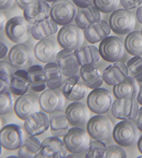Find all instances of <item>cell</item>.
Returning <instances> with one entry per match:
<instances>
[{
    "label": "cell",
    "instance_id": "6da1fadb",
    "mask_svg": "<svg viewBox=\"0 0 142 158\" xmlns=\"http://www.w3.org/2000/svg\"><path fill=\"white\" fill-rule=\"evenodd\" d=\"M138 128L132 120H122L115 125L113 129L114 140L119 146L130 147L138 141Z\"/></svg>",
    "mask_w": 142,
    "mask_h": 158
},
{
    "label": "cell",
    "instance_id": "7a4b0ae2",
    "mask_svg": "<svg viewBox=\"0 0 142 158\" xmlns=\"http://www.w3.org/2000/svg\"><path fill=\"white\" fill-rule=\"evenodd\" d=\"M87 132L95 140L109 139L113 133V123L108 117L96 115L89 118L87 123Z\"/></svg>",
    "mask_w": 142,
    "mask_h": 158
},
{
    "label": "cell",
    "instance_id": "3957f363",
    "mask_svg": "<svg viewBox=\"0 0 142 158\" xmlns=\"http://www.w3.org/2000/svg\"><path fill=\"white\" fill-rule=\"evenodd\" d=\"M63 142L67 150L75 154L86 153L90 144L87 132L79 127H74L69 130L64 136Z\"/></svg>",
    "mask_w": 142,
    "mask_h": 158
},
{
    "label": "cell",
    "instance_id": "277c9868",
    "mask_svg": "<svg viewBox=\"0 0 142 158\" xmlns=\"http://www.w3.org/2000/svg\"><path fill=\"white\" fill-rule=\"evenodd\" d=\"M75 6L69 0H55L51 6V18L59 25H69L77 15Z\"/></svg>",
    "mask_w": 142,
    "mask_h": 158
},
{
    "label": "cell",
    "instance_id": "5b68a950",
    "mask_svg": "<svg viewBox=\"0 0 142 158\" xmlns=\"http://www.w3.org/2000/svg\"><path fill=\"white\" fill-rule=\"evenodd\" d=\"M135 18L129 10L119 9L112 13L109 25L115 33L126 35L131 32L135 26Z\"/></svg>",
    "mask_w": 142,
    "mask_h": 158
},
{
    "label": "cell",
    "instance_id": "8992f818",
    "mask_svg": "<svg viewBox=\"0 0 142 158\" xmlns=\"http://www.w3.org/2000/svg\"><path fill=\"white\" fill-rule=\"evenodd\" d=\"M29 25L24 17H14L6 24V35L14 43H25L29 39L31 32Z\"/></svg>",
    "mask_w": 142,
    "mask_h": 158
},
{
    "label": "cell",
    "instance_id": "52a82bcc",
    "mask_svg": "<svg viewBox=\"0 0 142 158\" xmlns=\"http://www.w3.org/2000/svg\"><path fill=\"white\" fill-rule=\"evenodd\" d=\"M112 94L106 89L96 88L87 97V106L90 111L98 115L107 113L112 105Z\"/></svg>",
    "mask_w": 142,
    "mask_h": 158
},
{
    "label": "cell",
    "instance_id": "ba28073f",
    "mask_svg": "<svg viewBox=\"0 0 142 158\" xmlns=\"http://www.w3.org/2000/svg\"><path fill=\"white\" fill-rule=\"evenodd\" d=\"M83 34L81 29L77 25H63L58 33L59 44L64 49L75 51L81 48L83 43Z\"/></svg>",
    "mask_w": 142,
    "mask_h": 158
},
{
    "label": "cell",
    "instance_id": "9c48e42d",
    "mask_svg": "<svg viewBox=\"0 0 142 158\" xmlns=\"http://www.w3.org/2000/svg\"><path fill=\"white\" fill-rule=\"evenodd\" d=\"M125 49V44L119 37L108 36L100 41L99 52L105 61L115 63L124 56Z\"/></svg>",
    "mask_w": 142,
    "mask_h": 158
},
{
    "label": "cell",
    "instance_id": "30bf717a",
    "mask_svg": "<svg viewBox=\"0 0 142 158\" xmlns=\"http://www.w3.org/2000/svg\"><path fill=\"white\" fill-rule=\"evenodd\" d=\"M111 111L115 118L121 120H133L138 114V102L135 101V99L117 98L112 104Z\"/></svg>",
    "mask_w": 142,
    "mask_h": 158
},
{
    "label": "cell",
    "instance_id": "8fae6325",
    "mask_svg": "<svg viewBox=\"0 0 142 158\" xmlns=\"http://www.w3.org/2000/svg\"><path fill=\"white\" fill-rule=\"evenodd\" d=\"M10 63L16 70H27L33 66V57L31 48L25 43L17 44L9 52Z\"/></svg>",
    "mask_w": 142,
    "mask_h": 158
},
{
    "label": "cell",
    "instance_id": "7c38bea8",
    "mask_svg": "<svg viewBox=\"0 0 142 158\" xmlns=\"http://www.w3.org/2000/svg\"><path fill=\"white\" fill-rule=\"evenodd\" d=\"M23 142V131L19 125L7 124L0 130V144L5 149L16 150Z\"/></svg>",
    "mask_w": 142,
    "mask_h": 158
},
{
    "label": "cell",
    "instance_id": "4fadbf2b",
    "mask_svg": "<svg viewBox=\"0 0 142 158\" xmlns=\"http://www.w3.org/2000/svg\"><path fill=\"white\" fill-rule=\"evenodd\" d=\"M65 98L62 91L58 89L43 90L39 97V104L44 112L51 113L63 110L65 105Z\"/></svg>",
    "mask_w": 142,
    "mask_h": 158
},
{
    "label": "cell",
    "instance_id": "5bb4252c",
    "mask_svg": "<svg viewBox=\"0 0 142 158\" xmlns=\"http://www.w3.org/2000/svg\"><path fill=\"white\" fill-rule=\"evenodd\" d=\"M62 93L70 101H80L85 98L88 93L86 85L81 81L78 76L68 77L62 85Z\"/></svg>",
    "mask_w": 142,
    "mask_h": 158
},
{
    "label": "cell",
    "instance_id": "9a60e30c",
    "mask_svg": "<svg viewBox=\"0 0 142 158\" xmlns=\"http://www.w3.org/2000/svg\"><path fill=\"white\" fill-rule=\"evenodd\" d=\"M24 18L31 25L51 18V6L44 0H36L23 10Z\"/></svg>",
    "mask_w": 142,
    "mask_h": 158
},
{
    "label": "cell",
    "instance_id": "2e32d148",
    "mask_svg": "<svg viewBox=\"0 0 142 158\" xmlns=\"http://www.w3.org/2000/svg\"><path fill=\"white\" fill-rule=\"evenodd\" d=\"M58 53V44L53 38L47 37L40 40L34 48L35 57L44 63L56 62Z\"/></svg>",
    "mask_w": 142,
    "mask_h": 158
},
{
    "label": "cell",
    "instance_id": "e0dca14e",
    "mask_svg": "<svg viewBox=\"0 0 142 158\" xmlns=\"http://www.w3.org/2000/svg\"><path fill=\"white\" fill-rule=\"evenodd\" d=\"M50 126V118L43 111H36L25 119L24 127L30 136L43 135Z\"/></svg>",
    "mask_w": 142,
    "mask_h": 158
},
{
    "label": "cell",
    "instance_id": "ac0fdd59",
    "mask_svg": "<svg viewBox=\"0 0 142 158\" xmlns=\"http://www.w3.org/2000/svg\"><path fill=\"white\" fill-rule=\"evenodd\" d=\"M89 109V108H88ZM87 106L80 101H74L67 107L66 115L73 127H82L89 120L90 113Z\"/></svg>",
    "mask_w": 142,
    "mask_h": 158
},
{
    "label": "cell",
    "instance_id": "d6986e66",
    "mask_svg": "<svg viewBox=\"0 0 142 158\" xmlns=\"http://www.w3.org/2000/svg\"><path fill=\"white\" fill-rule=\"evenodd\" d=\"M39 105L40 104L36 96L31 94H25L17 99L14 109L17 116L25 120L29 115L38 111Z\"/></svg>",
    "mask_w": 142,
    "mask_h": 158
},
{
    "label": "cell",
    "instance_id": "ffe728a7",
    "mask_svg": "<svg viewBox=\"0 0 142 158\" xmlns=\"http://www.w3.org/2000/svg\"><path fill=\"white\" fill-rule=\"evenodd\" d=\"M67 150L65 143L59 137H49L45 138L41 143L40 156L44 158H64Z\"/></svg>",
    "mask_w": 142,
    "mask_h": 158
},
{
    "label": "cell",
    "instance_id": "44dd1931",
    "mask_svg": "<svg viewBox=\"0 0 142 158\" xmlns=\"http://www.w3.org/2000/svg\"><path fill=\"white\" fill-rule=\"evenodd\" d=\"M56 63L59 64L63 75L66 77L76 75L81 67L77 61L74 51L68 49H63L59 52L56 57Z\"/></svg>",
    "mask_w": 142,
    "mask_h": 158
},
{
    "label": "cell",
    "instance_id": "7402d4cb",
    "mask_svg": "<svg viewBox=\"0 0 142 158\" xmlns=\"http://www.w3.org/2000/svg\"><path fill=\"white\" fill-rule=\"evenodd\" d=\"M129 70L122 62H115L103 71V81L109 85H116L128 77Z\"/></svg>",
    "mask_w": 142,
    "mask_h": 158
},
{
    "label": "cell",
    "instance_id": "603a6c76",
    "mask_svg": "<svg viewBox=\"0 0 142 158\" xmlns=\"http://www.w3.org/2000/svg\"><path fill=\"white\" fill-rule=\"evenodd\" d=\"M80 74L86 86L91 89L99 88L103 82V73L95 64H87L81 66Z\"/></svg>",
    "mask_w": 142,
    "mask_h": 158
},
{
    "label": "cell",
    "instance_id": "cb8c5ba5",
    "mask_svg": "<svg viewBox=\"0 0 142 158\" xmlns=\"http://www.w3.org/2000/svg\"><path fill=\"white\" fill-rule=\"evenodd\" d=\"M109 24L103 20H99L84 29V36L87 41L91 44H95L101 41L111 33Z\"/></svg>",
    "mask_w": 142,
    "mask_h": 158
},
{
    "label": "cell",
    "instance_id": "d4e9b609",
    "mask_svg": "<svg viewBox=\"0 0 142 158\" xmlns=\"http://www.w3.org/2000/svg\"><path fill=\"white\" fill-rule=\"evenodd\" d=\"M138 91L139 88L137 80L132 76H128L123 81L113 87L114 95L118 99H136Z\"/></svg>",
    "mask_w": 142,
    "mask_h": 158
},
{
    "label": "cell",
    "instance_id": "484cf974",
    "mask_svg": "<svg viewBox=\"0 0 142 158\" xmlns=\"http://www.w3.org/2000/svg\"><path fill=\"white\" fill-rule=\"evenodd\" d=\"M30 87L27 70H16L11 77L10 91L17 96H22L26 94Z\"/></svg>",
    "mask_w": 142,
    "mask_h": 158
},
{
    "label": "cell",
    "instance_id": "4316f807",
    "mask_svg": "<svg viewBox=\"0 0 142 158\" xmlns=\"http://www.w3.org/2000/svg\"><path fill=\"white\" fill-rule=\"evenodd\" d=\"M50 127L51 132L53 136L64 137L68 132L69 121L67 118L65 111L63 110L55 111L50 113Z\"/></svg>",
    "mask_w": 142,
    "mask_h": 158
},
{
    "label": "cell",
    "instance_id": "83f0119b",
    "mask_svg": "<svg viewBox=\"0 0 142 158\" xmlns=\"http://www.w3.org/2000/svg\"><path fill=\"white\" fill-rule=\"evenodd\" d=\"M100 18L99 11L92 5L86 8H81V10L77 11L75 22L77 26L84 30L91 25L99 21Z\"/></svg>",
    "mask_w": 142,
    "mask_h": 158
},
{
    "label": "cell",
    "instance_id": "f1b7e54d",
    "mask_svg": "<svg viewBox=\"0 0 142 158\" xmlns=\"http://www.w3.org/2000/svg\"><path fill=\"white\" fill-rule=\"evenodd\" d=\"M58 32V25L51 18L43 20L31 27V35L37 40L50 37Z\"/></svg>",
    "mask_w": 142,
    "mask_h": 158
},
{
    "label": "cell",
    "instance_id": "f546056e",
    "mask_svg": "<svg viewBox=\"0 0 142 158\" xmlns=\"http://www.w3.org/2000/svg\"><path fill=\"white\" fill-rule=\"evenodd\" d=\"M46 84L49 89H59L63 83V74L56 62L47 63L43 67Z\"/></svg>",
    "mask_w": 142,
    "mask_h": 158
},
{
    "label": "cell",
    "instance_id": "4dcf8cb0",
    "mask_svg": "<svg viewBox=\"0 0 142 158\" xmlns=\"http://www.w3.org/2000/svg\"><path fill=\"white\" fill-rule=\"evenodd\" d=\"M74 53L81 67L87 64H95L99 61L100 58L99 49L94 45L79 48L74 51Z\"/></svg>",
    "mask_w": 142,
    "mask_h": 158
},
{
    "label": "cell",
    "instance_id": "1f68e13d",
    "mask_svg": "<svg viewBox=\"0 0 142 158\" xmlns=\"http://www.w3.org/2000/svg\"><path fill=\"white\" fill-rule=\"evenodd\" d=\"M41 143L36 136H30L22 142L18 149V156L22 158L39 157L41 152Z\"/></svg>",
    "mask_w": 142,
    "mask_h": 158
},
{
    "label": "cell",
    "instance_id": "d6a6232c",
    "mask_svg": "<svg viewBox=\"0 0 142 158\" xmlns=\"http://www.w3.org/2000/svg\"><path fill=\"white\" fill-rule=\"evenodd\" d=\"M31 89L34 92H42L47 87L44 70L40 65H33L27 70Z\"/></svg>",
    "mask_w": 142,
    "mask_h": 158
},
{
    "label": "cell",
    "instance_id": "836d02e7",
    "mask_svg": "<svg viewBox=\"0 0 142 158\" xmlns=\"http://www.w3.org/2000/svg\"><path fill=\"white\" fill-rule=\"evenodd\" d=\"M125 48L129 54L134 56H142V34L140 31L128 33L125 39Z\"/></svg>",
    "mask_w": 142,
    "mask_h": 158
},
{
    "label": "cell",
    "instance_id": "e575fe53",
    "mask_svg": "<svg viewBox=\"0 0 142 158\" xmlns=\"http://www.w3.org/2000/svg\"><path fill=\"white\" fill-rule=\"evenodd\" d=\"M107 146L103 141L95 140L90 142L89 147L85 154L86 158H104Z\"/></svg>",
    "mask_w": 142,
    "mask_h": 158
},
{
    "label": "cell",
    "instance_id": "d590c367",
    "mask_svg": "<svg viewBox=\"0 0 142 158\" xmlns=\"http://www.w3.org/2000/svg\"><path fill=\"white\" fill-rule=\"evenodd\" d=\"M129 73L134 77L137 81L142 82V57L134 56L130 59L127 63Z\"/></svg>",
    "mask_w": 142,
    "mask_h": 158
},
{
    "label": "cell",
    "instance_id": "8d00e7d4",
    "mask_svg": "<svg viewBox=\"0 0 142 158\" xmlns=\"http://www.w3.org/2000/svg\"><path fill=\"white\" fill-rule=\"evenodd\" d=\"M93 5L99 12L109 14L119 9L120 0H93Z\"/></svg>",
    "mask_w": 142,
    "mask_h": 158
},
{
    "label": "cell",
    "instance_id": "74e56055",
    "mask_svg": "<svg viewBox=\"0 0 142 158\" xmlns=\"http://www.w3.org/2000/svg\"><path fill=\"white\" fill-rule=\"evenodd\" d=\"M14 108V99L9 91L0 94V115H6Z\"/></svg>",
    "mask_w": 142,
    "mask_h": 158
},
{
    "label": "cell",
    "instance_id": "f35d334b",
    "mask_svg": "<svg viewBox=\"0 0 142 158\" xmlns=\"http://www.w3.org/2000/svg\"><path fill=\"white\" fill-rule=\"evenodd\" d=\"M16 69L10 63L6 61H0V78L10 82V79Z\"/></svg>",
    "mask_w": 142,
    "mask_h": 158
},
{
    "label": "cell",
    "instance_id": "ab89813d",
    "mask_svg": "<svg viewBox=\"0 0 142 158\" xmlns=\"http://www.w3.org/2000/svg\"><path fill=\"white\" fill-rule=\"evenodd\" d=\"M126 153L124 149L121 146L112 145L107 148L106 153H105V158H126Z\"/></svg>",
    "mask_w": 142,
    "mask_h": 158
},
{
    "label": "cell",
    "instance_id": "60d3db41",
    "mask_svg": "<svg viewBox=\"0 0 142 158\" xmlns=\"http://www.w3.org/2000/svg\"><path fill=\"white\" fill-rule=\"evenodd\" d=\"M121 5L126 10H133L137 8L142 3V0H120Z\"/></svg>",
    "mask_w": 142,
    "mask_h": 158
},
{
    "label": "cell",
    "instance_id": "b9f144b4",
    "mask_svg": "<svg viewBox=\"0 0 142 158\" xmlns=\"http://www.w3.org/2000/svg\"><path fill=\"white\" fill-rule=\"evenodd\" d=\"M73 2L80 8H86L93 5V0H73Z\"/></svg>",
    "mask_w": 142,
    "mask_h": 158
},
{
    "label": "cell",
    "instance_id": "7bdbcfd3",
    "mask_svg": "<svg viewBox=\"0 0 142 158\" xmlns=\"http://www.w3.org/2000/svg\"><path fill=\"white\" fill-rule=\"evenodd\" d=\"M15 0H0V10H7L12 7Z\"/></svg>",
    "mask_w": 142,
    "mask_h": 158
},
{
    "label": "cell",
    "instance_id": "ee69618b",
    "mask_svg": "<svg viewBox=\"0 0 142 158\" xmlns=\"http://www.w3.org/2000/svg\"><path fill=\"white\" fill-rule=\"evenodd\" d=\"M10 85V81H7L4 80V79L0 78V94H3V93L9 91Z\"/></svg>",
    "mask_w": 142,
    "mask_h": 158
},
{
    "label": "cell",
    "instance_id": "f6af8a7d",
    "mask_svg": "<svg viewBox=\"0 0 142 158\" xmlns=\"http://www.w3.org/2000/svg\"><path fill=\"white\" fill-rule=\"evenodd\" d=\"M8 52V47L5 42L0 38V59H3Z\"/></svg>",
    "mask_w": 142,
    "mask_h": 158
},
{
    "label": "cell",
    "instance_id": "bcb514c9",
    "mask_svg": "<svg viewBox=\"0 0 142 158\" xmlns=\"http://www.w3.org/2000/svg\"><path fill=\"white\" fill-rule=\"evenodd\" d=\"M35 1H36V0H15L17 5L18 6V7L22 9V10H24L27 6H29L31 3H33Z\"/></svg>",
    "mask_w": 142,
    "mask_h": 158
},
{
    "label": "cell",
    "instance_id": "7dc6e473",
    "mask_svg": "<svg viewBox=\"0 0 142 158\" xmlns=\"http://www.w3.org/2000/svg\"><path fill=\"white\" fill-rule=\"evenodd\" d=\"M136 125H137L138 130L142 131V107L139 108L138 114L137 116V120H136Z\"/></svg>",
    "mask_w": 142,
    "mask_h": 158
},
{
    "label": "cell",
    "instance_id": "c3c4849f",
    "mask_svg": "<svg viewBox=\"0 0 142 158\" xmlns=\"http://www.w3.org/2000/svg\"><path fill=\"white\" fill-rule=\"evenodd\" d=\"M6 18L4 13L2 10H0V32L3 29H5L6 24Z\"/></svg>",
    "mask_w": 142,
    "mask_h": 158
},
{
    "label": "cell",
    "instance_id": "681fc988",
    "mask_svg": "<svg viewBox=\"0 0 142 158\" xmlns=\"http://www.w3.org/2000/svg\"><path fill=\"white\" fill-rule=\"evenodd\" d=\"M137 19L139 23L142 24V6L137 8Z\"/></svg>",
    "mask_w": 142,
    "mask_h": 158
},
{
    "label": "cell",
    "instance_id": "f907efd6",
    "mask_svg": "<svg viewBox=\"0 0 142 158\" xmlns=\"http://www.w3.org/2000/svg\"><path fill=\"white\" fill-rule=\"evenodd\" d=\"M136 99H137V101L138 102V104L142 105V84L140 85V88H139L138 94H137V97Z\"/></svg>",
    "mask_w": 142,
    "mask_h": 158
},
{
    "label": "cell",
    "instance_id": "816d5d0a",
    "mask_svg": "<svg viewBox=\"0 0 142 158\" xmlns=\"http://www.w3.org/2000/svg\"><path fill=\"white\" fill-rule=\"evenodd\" d=\"M137 147H138V149L140 152V153L142 154V136H140V138L137 141Z\"/></svg>",
    "mask_w": 142,
    "mask_h": 158
},
{
    "label": "cell",
    "instance_id": "f5cc1de1",
    "mask_svg": "<svg viewBox=\"0 0 142 158\" xmlns=\"http://www.w3.org/2000/svg\"><path fill=\"white\" fill-rule=\"evenodd\" d=\"M2 119H1V118H0V130L2 128Z\"/></svg>",
    "mask_w": 142,
    "mask_h": 158
},
{
    "label": "cell",
    "instance_id": "db71d44e",
    "mask_svg": "<svg viewBox=\"0 0 142 158\" xmlns=\"http://www.w3.org/2000/svg\"><path fill=\"white\" fill-rule=\"evenodd\" d=\"M44 1H46V2H55V0H44Z\"/></svg>",
    "mask_w": 142,
    "mask_h": 158
},
{
    "label": "cell",
    "instance_id": "11a10c76",
    "mask_svg": "<svg viewBox=\"0 0 142 158\" xmlns=\"http://www.w3.org/2000/svg\"><path fill=\"white\" fill-rule=\"evenodd\" d=\"M2 145H1V144H0V155H1V153H2Z\"/></svg>",
    "mask_w": 142,
    "mask_h": 158
},
{
    "label": "cell",
    "instance_id": "9f6ffc18",
    "mask_svg": "<svg viewBox=\"0 0 142 158\" xmlns=\"http://www.w3.org/2000/svg\"><path fill=\"white\" fill-rule=\"evenodd\" d=\"M140 32H141V34H142V28H141V31H140Z\"/></svg>",
    "mask_w": 142,
    "mask_h": 158
}]
</instances>
